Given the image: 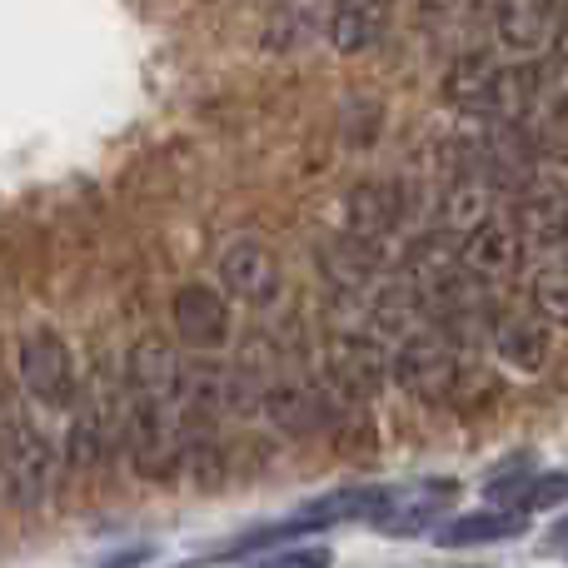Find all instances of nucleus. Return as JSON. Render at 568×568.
<instances>
[{"instance_id":"obj_1","label":"nucleus","mask_w":568,"mask_h":568,"mask_svg":"<svg viewBox=\"0 0 568 568\" xmlns=\"http://www.w3.org/2000/svg\"><path fill=\"white\" fill-rule=\"evenodd\" d=\"M180 359L165 339H140L125 374V449L145 479H170L180 464Z\"/></svg>"},{"instance_id":"obj_2","label":"nucleus","mask_w":568,"mask_h":568,"mask_svg":"<svg viewBox=\"0 0 568 568\" xmlns=\"http://www.w3.org/2000/svg\"><path fill=\"white\" fill-rule=\"evenodd\" d=\"M0 469H6V489L20 509H36L50 489V444L40 439V429L20 409H0Z\"/></svg>"},{"instance_id":"obj_3","label":"nucleus","mask_w":568,"mask_h":568,"mask_svg":"<svg viewBox=\"0 0 568 568\" xmlns=\"http://www.w3.org/2000/svg\"><path fill=\"white\" fill-rule=\"evenodd\" d=\"M20 389L40 404V409H70L80 394L75 364L55 329H36L20 344Z\"/></svg>"},{"instance_id":"obj_4","label":"nucleus","mask_w":568,"mask_h":568,"mask_svg":"<svg viewBox=\"0 0 568 568\" xmlns=\"http://www.w3.org/2000/svg\"><path fill=\"white\" fill-rule=\"evenodd\" d=\"M394 379L419 399H444L459 379V359H454V339L444 329H414L394 349Z\"/></svg>"},{"instance_id":"obj_5","label":"nucleus","mask_w":568,"mask_h":568,"mask_svg":"<svg viewBox=\"0 0 568 568\" xmlns=\"http://www.w3.org/2000/svg\"><path fill=\"white\" fill-rule=\"evenodd\" d=\"M389 359H384L374 334H339L329 344V389L339 404H364L379 394Z\"/></svg>"},{"instance_id":"obj_6","label":"nucleus","mask_w":568,"mask_h":568,"mask_svg":"<svg viewBox=\"0 0 568 568\" xmlns=\"http://www.w3.org/2000/svg\"><path fill=\"white\" fill-rule=\"evenodd\" d=\"M519 260H524L519 230H514L509 220H499V215L479 220L474 230H464L459 235V270L469 280H479V284L509 280L514 270H519Z\"/></svg>"},{"instance_id":"obj_7","label":"nucleus","mask_w":568,"mask_h":568,"mask_svg":"<svg viewBox=\"0 0 568 568\" xmlns=\"http://www.w3.org/2000/svg\"><path fill=\"white\" fill-rule=\"evenodd\" d=\"M220 284H225V294H235L245 304H275V294H280L275 250L255 235L225 245V255H220Z\"/></svg>"},{"instance_id":"obj_8","label":"nucleus","mask_w":568,"mask_h":568,"mask_svg":"<svg viewBox=\"0 0 568 568\" xmlns=\"http://www.w3.org/2000/svg\"><path fill=\"white\" fill-rule=\"evenodd\" d=\"M170 314H175V334L190 349H220L230 339V310L225 294H215L210 284H185L170 300Z\"/></svg>"},{"instance_id":"obj_9","label":"nucleus","mask_w":568,"mask_h":568,"mask_svg":"<svg viewBox=\"0 0 568 568\" xmlns=\"http://www.w3.org/2000/svg\"><path fill=\"white\" fill-rule=\"evenodd\" d=\"M494 30H499L504 50L539 55L559 30V0H494Z\"/></svg>"},{"instance_id":"obj_10","label":"nucleus","mask_w":568,"mask_h":568,"mask_svg":"<svg viewBox=\"0 0 568 568\" xmlns=\"http://www.w3.org/2000/svg\"><path fill=\"white\" fill-rule=\"evenodd\" d=\"M344 225H349V240H364V245H379L384 235H394L404 220V185L394 180H364L359 190L344 205Z\"/></svg>"},{"instance_id":"obj_11","label":"nucleus","mask_w":568,"mask_h":568,"mask_svg":"<svg viewBox=\"0 0 568 568\" xmlns=\"http://www.w3.org/2000/svg\"><path fill=\"white\" fill-rule=\"evenodd\" d=\"M80 399V394H75ZM115 409H110V394L100 389V384H90V394L80 399L75 409V424H70V444H65V464L70 469H100V459H105L110 449V434H115Z\"/></svg>"},{"instance_id":"obj_12","label":"nucleus","mask_w":568,"mask_h":568,"mask_svg":"<svg viewBox=\"0 0 568 568\" xmlns=\"http://www.w3.org/2000/svg\"><path fill=\"white\" fill-rule=\"evenodd\" d=\"M394 0H334L329 6V45L339 55H359L384 36Z\"/></svg>"},{"instance_id":"obj_13","label":"nucleus","mask_w":568,"mask_h":568,"mask_svg":"<svg viewBox=\"0 0 568 568\" xmlns=\"http://www.w3.org/2000/svg\"><path fill=\"white\" fill-rule=\"evenodd\" d=\"M494 80H499V65H494L489 55H464V60H454V70L444 75V100H449L454 110H469V115L489 120Z\"/></svg>"},{"instance_id":"obj_14","label":"nucleus","mask_w":568,"mask_h":568,"mask_svg":"<svg viewBox=\"0 0 568 568\" xmlns=\"http://www.w3.org/2000/svg\"><path fill=\"white\" fill-rule=\"evenodd\" d=\"M524 529H529V514L479 509V514H464V519L444 524L439 544H444V549H464V544H499V539H519Z\"/></svg>"},{"instance_id":"obj_15","label":"nucleus","mask_w":568,"mask_h":568,"mask_svg":"<svg viewBox=\"0 0 568 568\" xmlns=\"http://www.w3.org/2000/svg\"><path fill=\"white\" fill-rule=\"evenodd\" d=\"M260 399H265V414L280 424L284 434H304V429L320 424V404H314V394L304 389V384H284L280 379V384H270Z\"/></svg>"},{"instance_id":"obj_16","label":"nucleus","mask_w":568,"mask_h":568,"mask_svg":"<svg viewBox=\"0 0 568 568\" xmlns=\"http://www.w3.org/2000/svg\"><path fill=\"white\" fill-rule=\"evenodd\" d=\"M499 354L514 364V369H539L544 354H549V339H544V324L534 314H519V320L499 324Z\"/></svg>"},{"instance_id":"obj_17","label":"nucleus","mask_w":568,"mask_h":568,"mask_svg":"<svg viewBox=\"0 0 568 568\" xmlns=\"http://www.w3.org/2000/svg\"><path fill=\"white\" fill-rule=\"evenodd\" d=\"M534 304L549 314L554 324L568 314V270H564V250L544 255V265L534 270Z\"/></svg>"},{"instance_id":"obj_18","label":"nucleus","mask_w":568,"mask_h":568,"mask_svg":"<svg viewBox=\"0 0 568 568\" xmlns=\"http://www.w3.org/2000/svg\"><path fill=\"white\" fill-rule=\"evenodd\" d=\"M564 474L559 469H549V474H529V479H524V489H519V499L509 504L514 514H534V509H559L564 504Z\"/></svg>"},{"instance_id":"obj_19","label":"nucleus","mask_w":568,"mask_h":568,"mask_svg":"<svg viewBox=\"0 0 568 568\" xmlns=\"http://www.w3.org/2000/svg\"><path fill=\"white\" fill-rule=\"evenodd\" d=\"M270 568H329V549H290Z\"/></svg>"},{"instance_id":"obj_20","label":"nucleus","mask_w":568,"mask_h":568,"mask_svg":"<svg viewBox=\"0 0 568 568\" xmlns=\"http://www.w3.org/2000/svg\"><path fill=\"white\" fill-rule=\"evenodd\" d=\"M155 559V549H145V544H140V549H125V554H115V559H105V564H95V568H140V564H150Z\"/></svg>"}]
</instances>
